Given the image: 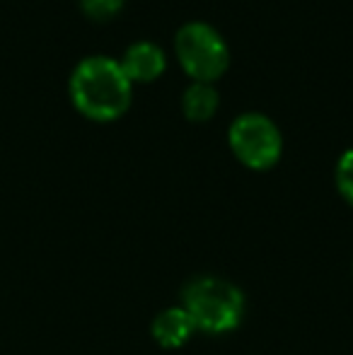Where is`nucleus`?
<instances>
[{
	"label": "nucleus",
	"mask_w": 353,
	"mask_h": 355,
	"mask_svg": "<svg viewBox=\"0 0 353 355\" xmlns=\"http://www.w3.org/2000/svg\"><path fill=\"white\" fill-rule=\"evenodd\" d=\"M182 307L191 317L196 331L218 336L240 327L245 314V295L230 281L198 276L184 285Z\"/></svg>",
	"instance_id": "obj_2"
},
{
	"label": "nucleus",
	"mask_w": 353,
	"mask_h": 355,
	"mask_svg": "<svg viewBox=\"0 0 353 355\" xmlns=\"http://www.w3.org/2000/svg\"><path fill=\"white\" fill-rule=\"evenodd\" d=\"M227 141L242 164L252 169H268L283 153V136L271 116L261 112H245L232 119Z\"/></svg>",
	"instance_id": "obj_4"
},
{
	"label": "nucleus",
	"mask_w": 353,
	"mask_h": 355,
	"mask_svg": "<svg viewBox=\"0 0 353 355\" xmlns=\"http://www.w3.org/2000/svg\"><path fill=\"white\" fill-rule=\"evenodd\" d=\"M83 10L94 19H104V17H112L121 10L123 0H80Z\"/></svg>",
	"instance_id": "obj_9"
},
{
	"label": "nucleus",
	"mask_w": 353,
	"mask_h": 355,
	"mask_svg": "<svg viewBox=\"0 0 353 355\" xmlns=\"http://www.w3.org/2000/svg\"><path fill=\"white\" fill-rule=\"evenodd\" d=\"M71 97L85 116L112 121L131 107L133 83L123 71L121 61L104 53H92L73 68Z\"/></svg>",
	"instance_id": "obj_1"
},
{
	"label": "nucleus",
	"mask_w": 353,
	"mask_h": 355,
	"mask_svg": "<svg viewBox=\"0 0 353 355\" xmlns=\"http://www.w3.org/2000/svg\"><path fill=\"white\" fill-rule=\"evenodd\" d=\"M336 189L353 206V148L344 150L336 162Z\"/></svg>",
	"instance_id": "obj_8"
},
{
	"label": "nucleus",
	"mask_w": 353,
	"mask_h": 355,
	"mask_svg": "<svg viewBox=\"0 0 353 355\" xmlns=\"http://www.w3.org/2000/svg\"><path fill=\"white\" fill-rule=\"evenodd\" d=\"M175 51L184 71L203 83H213L230 66V46L225 37L203 19H189L177 29Z\"/></svg>",
	"instance_id": "obj_3"
},
{
	"label": "nucleus",
	"mask_w": 353,
	"mask_h": 355,
	"mask_svg": "<svg viewBox=\"0 0 353 355\" xmlns=\"http://www.w3.org/2000/svg\"><path fill=\"white\" fill-rule=\"evenodd\" d=\"M221 97L213 83H203V80H193L182 94V109L191 121H206L216 114Z\"/></svg>",
	"instance_id": "obj_7"
},
{
	"label": "nucleus",
	"mask_w": 353,
	"mask_h": 355,
	"mask_svg": "<svg viewBox=\"0 0 353 355\" xmlns=\"http://www.w3.org/2000/svg\"><path fill=\"white\" fill-rule=\"evenodd\" d=\"M121 66L128 78H131V83H136V80L148 83V80H155L162 75V71H165V66H167V56H165V51H162V46H157L155 42H150V39H138V42L126 46Z\"/></svg>",
	"instance_id": "obj_5"
},
{
	"label": "nucleus",
	"mask_w": 353,
	"mask_h": 355,
	"mask_svg": "<svg viewBox=\"0 0 353 355\" xmlns=\"http://www.w3.org/2000/svg\"><path fill=\"white\" fill-rule=\"evenodd\" d=\"M150 331L157 346L167 348V351H177V348L187 346L189 338L196 331V327H193L187 309L179 304V307H167L162 312H157V317L153 319Z\"/></svg>",
	"instance_id": "obj_6"
}]
</instances>
